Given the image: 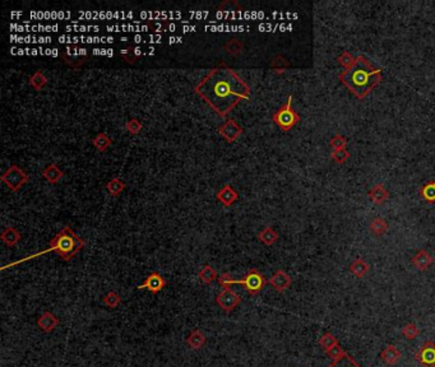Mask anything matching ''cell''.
Instances as JSON below:
<instances>
[{
	"instance_id": "41",
	"label": "cell",
	"mask_w": 435,
	"mask_h": 367,
	"mask_svg": "<svg viewBox=\"0 0 435 367\" xmlns=\"http://www.w3.org/2000/svg\"><path fill=\"white\" fill-rule=\"evenodd\" d=\"M327 355H328V357L331 358L332 361H334V360H338V358H341L342 356L345 355V351L342 350V348L339 347L338 345H336V346H333V347L329 348V350L327 351Z\"/></svg>"
},
{
	"instance_id": "12",
	"label": "cell",
	"mask_w": 435,
	"mask_h": 367,
	"mask_svg": "<svg viewBox=\"0 0 435 367\" xmlns=\"http://www.w3.org/2000/svg\"><path fill=\"white\" fill-rule=\"evenodd\" d=\"M59 323H60V320H59L53 312L45 311L43 314H41V316H38L37 327L38 329L42 330L43 333H51L56 329Z\"/></svg>"
},
{
	"instance_id": "34",
	"label": "cell",
	"mask_w": 435,
	"mask_h": 367,
	"mask_svg": "<svg viewBox=\"0 0 435 367\" xmlns=\"http://www.w3.org/2000/svg\"><path fill=\"white\" fill-rule=\"evenodd\" d=\"M337 60H338V63L341 64L345 69H350L355 63H356V58H354L350 51H345L344 54H341Z\"/></svg>"
},
{
	"instance_id": "38",
	"label": "cell",
	"mask_w": 435,
	"mask_h": 367,
	"mask_svg": "<svg viewBox=\"0 0 435 367\" xmlns=\"http://www.w3.org/2000/svg\"><path fill=\"white\" fill-rule=\"evenodd\" d=\"M331 157L334 162H337V164H345V162L350 158V153L346 148H341L332 152Z\"/></svg>"
},
{
	"instance_id": "25",
	"label": "cell",
	"mask_w": 435,
	"mask_h": 367,
	"mask_svg": "<svg viewBox=\"0 0 435 367\" xmlns=\"http://www.w3.org/2000/svg\"><path fill=\"white\" fill-rule=\"evenodd\" d=\"M28 83H30V86L32 87L33 89H36V91H41V89L48 84V78H46V76L42 72L37 71L30 77V82H28Z\"/></svg>"
},
{
	"instance_id": "19",
	"label": "cell",
	"mask_w": 435,
	"mask_h": 367,
	"mask_svg": "<svg viewBox=\"0 0 435 367\" xmlns=\"http://www.w3.org/2000/svg\"><path fill=\"white\" fill-rule=\"evenodd\" d=\"M42 176L48 182L58 184L61 179H63L64 172L59 169L56 164H50L42 170Z\"/></svg>"
},
{
	"instance_id": "27",
	"label": "cell",
	"mask_w": 435,
	"mask_h": 367,
	"mask_svg": "<svg viewBox=\"0 0 435 367\" xmlns=\"http://www.w3.org/2000/svg\"><path fill=\"white\" fill-rule=\"evenodd\" d=\"M290 68V63L285 56L277 55L272 59L271 61V69L277 74H282L286 72V69Z\"/></svg>"
},
{
	"instance_id": "3",
	"label": "cell",
	"mask_w": 435,
	"mask_h": 367,
	"mask_svg": "<svg viewBox=\"0 0 435 367\" xmlns=\"http://www.w3.org/2000/svg\"><path fill=\"white\" fill-rule=\"evenodd\" d=\"M84 246H86V241H84L83 239H81L71 227L66 226L64 227L60 232H58V234L54 236V239L49 242L48 249L38 253V254L36 255H31V257L26 258V259L23 260H18V262L13 263L10 267L18 264V263L27 262V260L33 259V258L36 257H40V255H45L50 251L56 253V254L59 255V258H60L61 260H64V262H69V260L73 259L74 257H77V254H78Z\"/></svg>"
},
{
	"instance_id": "5",
	"label": "cell",
	"mask_w": 435,
	"mask_h": 367,
	"mask_svg": "<svg viewBox=\"0 0 435 367\" xmlns=\"http://www.w3.org/2000/svg\"><path fill=\"white\" fill-rule=\"evenodd\" d=\"M30 177L26 174L25 170L20 169L17 165H12L7 169V171L2 175V181L12 191H19L28 182Z\"/></svg>"
},
{
	"instance_id": "9",
	"label": "cell",
	"mask_w": 435,
	"mask_h": 367,
	"mask_svg": "<svg viewBox=\"0 0 435 367\" xmlns=\"http://www.w3.org/2000/svg\"><path fill=\"white\" fill-rule=\"evenodd\" d=\"M218 134H220L227 143H234V142L240 138V135L243 134V128H241L234 119H227V120L218 128Z\"/></svg>"
},
{
	"instance_id": "29",
	"label": "cell",
	"mask_w": 435,
	"mask_h": 367,
	"mask_svg": "<svg viewBox=\"0 0 435 367\" xmlns=\"http://www.w3.org/2000/svg\"><path fill=\"white\" fill-rule=\"evenodd\" d=\"M198 277H199V279L204 284H211L213 281H216V278H217V272H216V270L213 269L210 264H205L204 268H203V269L199 272Z\"/></svg>"
},
{
	"instance_id": "36",
	"label": "cell",
	"mask_w": 435,
	"mask_h": 367,
	"mask_svg": "<svg viewBox=\"0 0 435 367\" xmlns=\"http://www.w3.org/2000/svg\"><path fill=\"white\" fill-rule=\"evenodd\" d=\"M86 59L87 58H77V56H72L66 53L63 54L64 63L68 64L69 66H72V68H76V69L83 65L84 61H86Z\"/></svg>"
},
{
	"instance_id": "35",
	"label": "cell",
	"mask_w": 435,
	"mask_h": 367,
	"mask_svg": "<svg viewBox=\"0 0 435 367\" xmlns=\"http://www.w3.org/2000/svg\"><path fill=\"white\" fill-rule=\"evenodd\" d=\"M402 334L405 335V338L407 340H414L415 338L419 337V334H420V330H419V328L416 327L414 323H410V324H407L402 329Z\"/></svg>"
},
{
	"instance_id": "13",
	"label": "cell",
	"mask_w": 435,
	"mask_h": 367,
	"mask_svg": "<svg viewBox=\"0 0 435 367\" xmlns=\"http://www.w3.org/2000/svg\"><path fill=\"white\" fill-rule=\"evenodd\" d=\"M411 262H413L414 267H415L416 269H419L420 272H425V270H428L429 268L433 265L434 259L430 255V253L426 251L425 249H421L419 250L415 255H414Z\"/></svg>"
},
{
	"instance_id": "31",
	"label": "cell",
	"mask_w": 435,
	"mask_h": 367,
	"mask_svg": "<svg viewBox=\"0 0 435 367\" xmlns=\"http://www.w3.org/2000/svg\"><path fill=\"white\" fill-rule=\"evenodd\" d=\"M102 302H104L107 307H110V309H117L118 305L122 302V297H120V294L118 293V292L110 291L109 293L105 294L104 299H102Z\"/></svg>"
},
{
	"instance_id": "1",
	"label": "cell",
	"mask_w": 435,
	"mask_h": 367,
	"mask_svg": "<svg viewBox=\"0 0 435 367\" xmlns=\"http://www.w3.org/2000/svg\"><path fill=\"white\" fill-rule=\"evenodd\" d=\"M194 92L220 118H226L241 101L250 98L249 84L223 61L208 72Z\"/></svg>"
},
{
	"instance_id": "21",
	"label": "cell",
	"mask_w": 435,
	"mask_h": 367,
	"mask_svg": "<svg viewBox=\"0 0 435 367\" xmlns=\"http://www.w3.org/2000/svg\"><path fill=\"white\" fill-rule=\"evenodd\" d=\"M258 240L266 246H272L279 240V234L272 227H266L258 234Z\"/></svg>"
},
{
	"instance_id": "15",
	"label": "cell",
	"mask_w": 435,
	"mask_h": 367,
	"mask_svg": "<svg viewBox=\"0 0 435 367\" xmlns=\"http://www.w3.org/2000/svg\"><path fill=\"white\" fill-rule=\"evenodd\" d=\"M369 199L373 203L380 205L390 199V191L385 189L383 184H375L369 190Z\"/></svg>"
},
{
	"instance_id": "30",
	"label": "cell",
	"mask_w": 435,
	"mask_h": 367,
	"mask_svg": "<svg viewBox=\"0 0 435 367\" xmlns=\"http://www.w3.org/2000/svg\"><path fill=\"white\" fill-rule=\"evenodd\" d=\"M328 367H361L351 356H349L347 353H345L341 358L338 360L332 361V363Z\"/></svg>"
},
{
	"instance_id": "4",
	"label": "cell",
	"mask_w": 435,
	"mask_h": 367,
	"mask_svg": "<svg viewBox=\"0 0 435 367\" xmlns=\"http://www.w3.org/2000/svg\"><path fill=\"white\" fill-rule=\"evenodd\" d=\"M292 95H290L289 97H287L286 103H285L284 106H281V107L272 115L273 123L276 124L282 131H285V133L290 131L291 129L300 121V115L292 108Z\"/></svg>"
},
{
	"instance_id": "6",
	"label": "cell",
	"mask_w": 435,
	"mask_h": 367,
	"mask_svg": "<svg viewBox=\"0 0 435 367\" xmlns=\"http://www.w3.org/2000/svg\"><path fill=\"white\" fill-rule=\"evenodd\" d=\"M267 283H268V281H267V279L263 277V274H262L258 269H256V268L249 269V272L243 277V279L236 281V284L243 286L244 288H245L246 291L251 294V296L258 294L259 292L266 287Z\"/></svg>"
},
{
	"instance_id": "7",
	"label": "cell",
	"mask_w": 435,
	"mask_h": 367,
	"mask_svg": "<svg viewBox=\"0 0 435 367\" xmlns=\"http://www.w3.org/2000/svg\"><path fill=\"white\" fill-rule=\"evenodd\" d=\"M241 302L240 294L236 293L235 291H233L231 288L228 289H222L220 293L216 296V304L221 307V310H223L225 312L233 311L235 307H238Z\"/></svg>"
},
{
	"instance_id": "23",
	"label": "cell",
	"mask_w": 435,
	"mask_h": 367,
	"mask_svg": "<svg viewBox=\"0 0 435 367\" xmlns=\"http://www.w3.org/2000/svg\"><path fill=\"white\" fill-rule=\"evenodd\" d=\"M111 139L106 135L105 133H99L94 139H92V144L95 146V148L99 152H106L107 149L111 146Z\"/></svg>"
},
{
	"instance_id": "33",
	"label": "cell",
	"mask_w": 435,
	"mask_h": 367,
	"mask_svg": "<svg viewBox=\"0 0 435 367\" xmlns=\"http://www.w3.org/2000/svg\"><path fill=\"white\" fill-rule=\"evenodd\" d=\"M120 55L123 56V59H124L128 64H135L138 61V55L135 54V50L133 46H128V48L123 49V50L120 51Z\"/></svg>"
},
{
	"instance_id": "11",
	"label": "cell",
	"mask_w": 435,
	"mask_h": 367,
	"mask_svg": "<svg viewBox=\"0 0 435 367\" xmlns=\"http://www.w3.org/2000/svg\"><path fill=\"white\" fill-rule=\"evenodd\" d=\"M268 283L271 284L272 288L276 289L277 292H284L290 288L291 283H292V279H291V277L287 274L285 270L279 269L273 276L271 277Z\"/></svg>"
},
{
	"instance_id": "14",
	"label": "cell",
	"mask_w": 435,
	"mask_h": 367,
	"mask_svg": "<svg viewBox=\"0 0 435 367\" xmlns=\"http://www.w3.org/2000/svg\"><path fill=\"white\" fill-rule=\"evenodd\" d=\"M216 198L225 207H231L239 199V194L235 189H233V186H231L230 184H226L221 190L217 191Z\"/></svg>"
},
{
	"instance_id": "32",
	"label": "cell",
	"mask_w": 435,
	"mask_h": 367,
	"mask_svg": "<svg viewBox=\"0 0 435 367\" xmlns=\"http://www.w3.org/2000/svg\"><path fill=\"white\" fill-rule=\"evenodd\" d=\"M318 343L324 351H328L329 348H332L333 346L338 345V340H337V338L334 337L332 333H326V334H323L320 338H319Z\"/></svg>"
},
{
	"instance_id": "37",
	"label": "cell",
	"mask_w": 435,
	"mask_h": 367,
	"mask_svg": "<svg viewBox=\"0 0 435 367\" xmlns=\"http://www.w3.org/2000/svg\"><path fill=\"white\" fill-rule=\"evenodd\" d=\"M143 125L142 123H141L138 119H130V120H128V123L125 124V129L128 130V133L132 134V135H137V134L141 133V130H142Z\"/></svg>"
},
{
	"instance_id": "22",
	"label": "cell",
	"mask_w": 435,
	"mask_h": 367,
	"mask_svg": "<svg viewBox=\"0 0 435 367\" xmlns=\"http://www.w3.org/2000/svg\"><path fill=\"white\" fill-rule=\"evenodd\" d=\"M223 50L231 56H239L244 50V43L239 38H230L227 42L223 45Z\"/></svg>"
},
{
	"instance_id": "24",
	"label": "cell",
	"mask_w": 435,
	"mask_h": 367,
	"mask_svg": "<svg viewBox=\"0 0 435 367\" xmlns=\"http://www.w3.org/2000/svg\"><path fill=\"white\" fill-rule=\"evenodd\" d=\"M420 196L428 203H434L435 201V181L430 180V181L425 182L420 188Z\"/></svg>"
},
{
	"instance_id": "39",
	"label": "cell",
	"mask_w": 435,
	"mask_h": 367,
	"mask_svg": "<svg viewBox=\"0 0 435 367\" xmlns=\"http://www.w3.org/2000/svg\"><path fill=\"white\" fill-rule=\"evenodd\" d=\"M329 146H331V148H333V151H336V149L346 148L347 139L345 138L344 135H341V134H336V135L329 141Z\"/></svg>"
},
{
	"instance_id": "16",
	"label": "cell",
	"mask_w": 435,
	"mask_h": 367,
	"mask_svg": "<svg viewBox=\"0 0 435 367\" xmlns=\"http://www.w3.org/2000/svg\"><path fill=\"white\" fill-rule=\"evenodd\" d=\"M402 355H401L400 350L397 347L392 345H388L384 350L380 352V358H382L383 362L388 366H393L401 360Z\"/></svg>"
},
{
	"instance_id": "40",
	"label": "cell",
	"mask_w": 435,
	"mask_h": 367,
	"mask_svg": "<svg viewBox=\"0 0 435 367\" xmlns=\"http://www.w3.org/2000/svg\"><path fill=\"white\" fill-rule=\"evenodd\" d=\"M218 283H220L222 289H228L231 288L234 284H236V279H234L228 273H223V274H221L220 278H218Z\"/></svg>"
},
{
	"instance_id": "10",
	"label": "cell",
	"mask_w": 435,
	"mask_h": 367,
	"mask_svg": "<svg viewBox=\"0 0 435 367\" xmlns=\"http://www.w3.org/2000/svg\"><path fill=\"white\" fill-rule=\"evenodd\" d=\"M166 286V279L164 278L158 272H152L147 278L143 281L142 284L137 287L138 289H147L151 293L157 294L158 292H161L164 289V287Z\"/></svg>"
},
{
	"instance_id": "17",
	"label": "cell",
	"mask_w": 435,
	"mask_h": 367,
	"mask_svg": "<svg viewBox=\"0 0 435 367\" xmlns=\"http://www.w3.org/2000/svg\"><path fill=\"white\" fill-rule=\"evenodd\" d=\"M0 239H2V241L4 242L7 246L13 247L22 240V235H20L14 227L7 226L3 230L2 235H0Z\"/></svg>"
},
{
	"instance_id": "8",
	"label": "cell",
	"mask_w": 435,
	"mask_h": 367,
	"mask_svg": "<svg viewBox=\"0 0 435 367\" xmlns=\"http://www.w3.org/2000/svg\"><path fill=\"white\" fill-rule=\"evenodd\" d=\"M415 360L423 367H435V343L431 340L424 343L416 352Z\"/></svg>"
},
{
	"instance_id": "28",
	"label": "cell",
	"mask_w": 435,
	"mask_h": 367,
	"mask_svg": "<svg viewBox=\"0 0 435 367\" xmlns=\"http://www.w3.org/2000/svg\"><path fill=\"white\" fill-rule=\"evenodd\" d=\"M370 231L375 235V236H382L388 231V223L384 218L382 217H377L370 223Z\"/></svg>"
},
{
	"instance_id": "26",
	"label": "cell",
	"mask_w": 435,
	"mask_h": 367,
	"mask_svg": "<svg viewBox=\"0 0 435 367\" xmlns=\"http://www.w3.org/2000/svg\"><path fill=\"white\" fill-rule=\"evenodd\" d=\"M125 188H127V184L123 181V180H120L119 177H114V179H111L106 184L107 191H109L110 195L112 196H119L120 194L124 191Z\"/></svg>"
},
{
	"instance_id": "18",
	"label": "cell",
	"mask_w": 435,
	"mask_h": 367,
	"mask_svg": "<svg viewBox=\"0 0 435 367\" xmlns=\"http://www.w3.org/2000/svg\"><path fill=\"white\" fill-rule=\"evenodd\" d=\"M207 343V338L205 335L200 332L199 329H194L187 338V345L189 346L190 350L199 351L204 347V345Z\"/></svg>"
},
{
	"instance_id": "20",
	"label": "cell",
	"mask_w": 435,
	"mask_h": 367,
	"mask_svg": "<svg viewBox=\"0 0 435 367\" xmlns=\"http://www.w3.org/2000/svg\"><path fill=\"white\" fill-rule=\"evenodd\" d=\"M370 265L365 262L364 259H356L351 263L350 265V272L352 273L356 278H362L369 273Z\"/></svg>"
},
{
	"instance_id": "2",
	"label": "cell",
	"mask_w": 435,
	"mask_h": 367,
	"mask_svg": "<svg viewBox=\"0 0 435 367\" xmlns=\"http://www.w3.org/2000/svg\"><path fill=\"white\" fill-rule=\"evenodd\" d=\"M339 81L357 98H365L382 81V71L375 68L364 55L356 58V63L339 74Z\"/></svg>"
}]
</instances>
